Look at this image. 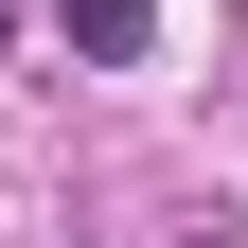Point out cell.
Instances as JSON below:
<instances>
[{
    "label": "cell",
    "instance_id": "6da1fadb",
    "mask_svg": "<svg viewBox=\"0 0 248 248\" xmlns=\"http://www.w3.org/2000/svg\"><path fill=\"white\" fill-rule=\"evenodd\" d=\"M71 53L89 71H142V53H160V0H71Z\"/></svg>",
    "mask_w": 248,
    "mask_h": 248
}]
</instances>
